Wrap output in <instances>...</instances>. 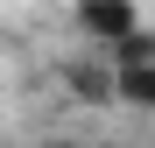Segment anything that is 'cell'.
Instances as JSON below:
<instances>
[{"mask_svg": "<svg viewBox=\"0 0 155 148\" xmlns=\"http://www.w3.org/2000/svg\"><path fill=\"white\" fill-rule=\"evenodd\" d=\"M78 28L113 57V49H127L141 35V7H134V0H78Z\"/></svg>", "mask_w": 155, "mask_h": 148, "instance_id": "6da1fadb", "label": "cell"}, {"mask_svg": "<svg viewBox=\"0 0 155 148\" xmlns=\"http://www.w3.org/2000/svg\"><path fill=\"white\" fill-rule=\"evenodd\" d=\"M49 148H78V141H49Z\"/></svg>", "mask_w": 155, "mask_h": 148, "instance_id": "7a4b0ae2", "label": "cell"}]
</instances>
